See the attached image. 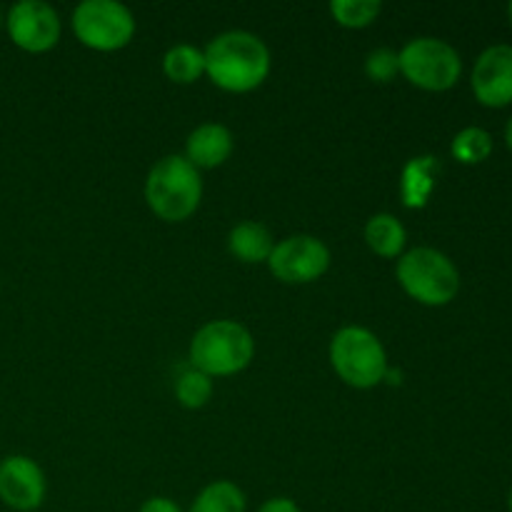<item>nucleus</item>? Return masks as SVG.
<instances>
[{
	"label": "nucleus",
	"mask_w": 512,
	"mask_h": 512,
	"mask_svg": "<svg viewBox=\"0 0 512 512\" xmlns=\"http://www.w3.org/2000/svg\"><path fill=\"white\" fill-rule=\"evenodd\" d=\"M205 75L225 93H250L268 80L273 58L260 35L250 30H225L203 48Z\"/></svg>",
	"instance_id": "f257e3e1"
},
{
	"label": "nucleus",
	"mask_w": 512,
	"mask_h": 512,
	"mask_svg": "<svg viewBox=\"0 0 512 512\" xmlns=\"http://www.w3.org/2000/svg\"><path fill=\"white\" fill-rule=\"evenodd\" d=\"M255 338L238 320H210L195 330L188 348L190 368L200 370L208 378H230L253 363Z\"/></svg>",
	"instance_id": "f03ea898"
},
{
	"label": "nucleus",
	"mask_w": 512,
	"mask_h": 512,
	"mask_svg": "<svg viewBox=\"0 0 512 512\" xmlns=\"http://www.w3.org/2000/svg\"><path fill=\"white\" fill-rule=\"evenodd\" d=\"M145 203L165 223H183L203 200V175L185 155H165L145 178Z\"/></svg>",
	"instance_id": "7ed1b4c3"
},
{
	"label": "nucleus",
	"mask_w": 512,
	"mask_h": 512,
	"mask_svg": "<svg viewBox=\"0 0 512 512\" xmlns=\"http://www.w3.org/2000/svg\"><path fill=\"white\" fill-rule=\"evenodd\" d=\"M330 365L348 388L373 390L388 378V350L373 330L345 325L330 338Z\"/></svg>",
	"instance_id": "20e7f679"
},
{
	"label": "nucleus",
	"mask_w": 512,
	"mask_h": 512,
	"mask_svg": "<svg viewBox=\"0 0 512 512\" xmlns=\"http://www.w3.org/2000/svg\"><path fill=\"white\" fill-rule=\"evenodd\" d=\"M395 278L408 298L428 308H443L460 293V273L443 250L420 248L405 250L395 265Z\"/></svg>",
	"instance_id": "39448f33"
},
{
	"label": "nucleus",
	"mask_w": 512,
	"mask_h": 512,
	"mask_svg": "<svg viewBox=\"0 0 512 512\" xmlns=\"http://www.w3.org/2000/svg\"><path fill=\"white\" fill-rule=\"evenodd\" d=\"M398 58L400 75L410 85L428 93H445L455 88L463 75V58L458 50L448 40L430 38V35L408 40L398 50Z\"/></svg>",
	"instance_id": "423d86ee"
},
{
	"label": "nucleus",
	"mask_w": 512,
	"mask_h": 512,
	"mask_svg": "<svg viewBox=\"0 0 512 512\" xmlns=\"http://www.w3.org/2000/svg\"><path fill=\"white\" fill-rule=\"evenodd\" d=\"M73 33L85 48L115 53L135 38V15L118 0H83L70 15Z\"/></svg>",
	"instance_id": "0eeeda50"
},
{
	"label": "nucleus",
	"mask_w": 512,
	"mask_h": 512,
	"mask_svg": "<svg viewBox=\"0 0 512 512\" xmlns=\"http://www.w3.org/2000/svg\"><path fill=\"white\" fill-rule=\"evenodd\" d=\"M330 260L333 255L323 240L308 233H298L278 240L265 265L280 283L308 285L328 273Z\"/></svg>",
	"instance_id": "6e6552de"
},
{
	"label": "nucleus",
	"mask_w": 512,
	"mask_h": 512,
	"mask_svg": "<svg viewBox=\"0 0 512 512\" xmlns=\"http://www.w3.org/2000/svg\"><path fill=\"white\" fill-rule=\"evenodd\" d=\"M3 23L15 48L35 55L53 50L63 33L58 10L45 0H20L10 5Z\"/></svg>",
	"instance_id": "1a4fd4ad"
},
{
	"label": "nucleus",
	"mask_w": 512,
	"mask_h": 512,
	"mask_svg": "<svg viewBox=\"0 0 512 512\" xmlns=\"http://www.w3.org/2000/svg\"><path fill=\"white\" fill-rule=\"evenodd\" d=\"M48 480L43 468L28 455L0 460V503L15 512H33L45 503Z\"/></svg>",
	"instance_id": "9d476101"
},
{
	"label": "nucleus",
	"mask_w": 512,
	"mask_h": 512,
	"mask_svg": "<svg viewBox=\"0 0 512 512\" xmlns=\"http://www.w3.org/2000/svg\"><path fill=\"white\" fill-rule=\"evenodd\" d=\"M473 95L485 108L512 103V45H490L478 55L470 75Z\"/></svg>",
	"instance_id": "9b49d317"
},
{
	"label": "nucleus",
	"mask_w": 512,
	"mask_h": 512,
	"mask_svg": "<svg viewBox=\"0 0 512 512\" xmlns=\"http://www.w3.org/2000/svg\"><path fill=\"white\" fill-rule=\"evenodd\" d=\"M235 138L228 125L203 123L185 140V160L198 170H215L230 160Z\"/></svg>",
	"instance_id": "f8f14e48"
},
{
	"label": "nucleus",
	"mask_w": 512,
	"mask_h": 512,
	"mask_svg": "<svg viewBox=\"0 0 512 512\" xmlns=\"http://www.w3.org/2000/svg\"><path fill=\"white\" fill-rule=\"evenodd\" d=\"M440 178V160L435 155H415L400 170V200L408 210H423L433 198Z\"/></svg>",
	"instance_id": "ddd939ff"
},
{
	"label": "nucleus",
	"mask_w": 512,
	"mask_h": 512,
	"mask_svg": "<svg viewBox=\"0 0 512 512\" xmlns=\"http://www.w3.org/2000/svg\"><path fill=\"white\" fill-rule=\"evenodd\" d=\"M275 248V238L268 225L258 220H243L228 233V253L245 265L268 263Z\"/></svg>",
	"instance_id": "4468645a"
},
{
	"label": "nucleus",
	"mask_w": 512,
	"mask_h": 512,
	"mask_svg": "<svg viewBox=\"0 0 512 512\" xmlns=\"http://www.w3.org/2000/svg\"><path fill=\"white\" fill-rule=\"evenodd\" d=\"M365 245L373 250L378 258L398 260L408 245V230L395 218L393 213H375L365 223Z\"/></svg>",
	"instance_id": "2eb2a0df"
},
{
	"label": "nucleus",
	"mask_w": 512,
	"mask_h": 512,
	"mask_svg": "<svg viewBox=\"0 0 512 512\" xmlns=\"http://www.w3.org/2000/svg\"><path fill=\"white\" fill-rule=\"evenodd\" d=\"M165 78L175 85H193L205 75V53L203 48L190 43H178L165 50L163 55Z\"/></svg>",
	"instance_id": "dca6fc26"
},
{
	"label": "nucleus",
	"mask_w": 512,
	"mask_h": 512,
	"mask_svg": "<svg viewBox=\"0 0 512 512\" xmlns=\"http://www.w3.org/2000/svg\"><path fill=\"white\" fill-rule=\"evenodd\" d=\"M188 512H248V498L233 480H213L195 495Z\"/></svg>",
	"instance_id": "f3484780"
},
{
	"label": "nucleus",
	"mask_w": 512,
	"mask_h": 512,
	"mask_svg": "<svg viewBox=\"0 0 512 512\" xmlns=\"http://www.w3.org/2000/svg\"><path fill=\"white\" fill-rule=\"evenodd\" d=\"M490 153H493V135L478 125L463 128L450 143V155L463 165L483 163L490 158Z\"/></svg>",
	"instance_id": "a211bd4d"
},
{
	"label": "nucleus",
	"mask_w": 512,
	"mask_h": 512,
	"mask_svg": "<svg viewBox=\"0 0 512 512\" xmlns=\"http://www.w3.org/2000/svg\"><path fill=\"white\" fill-rule=\"evenodd\" d=\"M215 393L213 378L195 368L180 370L178 380H175V400L183 405L185 410H200L210 403Z\"/></svg>",
	"instance_id": "6ab92c4d"
},
{
	"label": "nucleus",
	"mask_w": 512,
	"mask_h": 512,
	"mask_svg": "<svg viewBox=\"0 0 512 512\" xmlns=\"http://www.w3.org/2000/svg\"><path fill=\"white\" fill-rule=\"evenodd\" d=\"M328 8L335 23L348 30L368 28L383 13V3L380 0H333Z\"/></svg>",
	"instance_id": "aec40b11"
},
{
	"label": "nucleus",
	"mask_w": 512,
	"mask_h": 512,
	"mask_svg": "<svg viewBox=\"0 0 512 512\" xmlns=\"http://www.w3.org/2000/svg\"><path fill=\"white\" fill-rule=\"evenodd\" d=\"M365 75H368L373 83H390L395 80V75H400V58L398 50L393 48H375L365 55Z\"/></svg>",
	"instance_id": "412c9836"
},
{
	"label": "nucleus",
	"mask_w": 512,
	"mask_h": 512,
	"mask_svg": "<svg viewBox=\"0 0 512 512\" xmlns=\"http://www.w3.org/2000/svg\"><path fill=\"white\" fill-rule=\"evenodd\" d=\"M138 512H183V508L175 500L165 498V495H153V498L140 505Z\"/></svg>",
	"instance_id": "4be33fe9"
},
{
	"label": "nucleus",
	"mask_w": 512,
	"mask_h": 512,
	"mask_svg": "<svg viewBox=\"0 0 512 512\" xmlns=\"http://www.w3.org/2000/svg\"><path fill=\"white\" fill-rule=\"evenodd\" d=\"M258 512H303V510L298 508V503H295V500L283 498V495H280V498L265 500V503L258 508Z\"/></svg>",
	"instance_id": "5701e85b"
},
{
	"label": "nucleus",
	"mask_w": 512,
	"mask_h": 512,
	"mask_svg": "<svg viewBox=\"0 0 512 512\" xmlns=\"http://www.w3.org/2000/svg\"><path fill=\"white\" fill-rule=\"evenodd\" d=\"M505 143H508V148L512 150V118L508 120V125H505Z\"/></svg>",
	"instance_id": "b1692460"
},
{
	"label": "nucleus",
	"mask_w": 512,
	"mask_h": 512,
	"mask_svg": "<svg viewBox=\"0 0 512 512\" xmlns=\"http://www.w3.org/2000/svg\"><path fill=\"white\" fill-rule=\"evenodd\" d=\"M508 508H510V512H512V490H510V498H508Z\"/></svg>",
	"instance_id": "393cba45"
},
{
	"label": "nucleus",
	"mask_w": 512,
	"mask_h": 512,
	"mask_svg": "<svg viewBox=\"0 0 512 512\" xmlns=\"http://www.w3.org/2000/svg\"><path fill=\"white\" fill-rule=\"evenodd\" d=\"M508 15H510V23H512V3L508 5Z\"/></svg>",
	"instance_id": "a878e982"
},
{
	"label": "nucleus",
	"mask_w": 512,
	"mask_h": 512,
	"mask_svg": "<svg viewBox=\"0 0 512 512\" xmlns=\"http://www.w3.org/2000/svg\"><path fill=\"white\" fill-rule=\"evenodd\" d=\"M0 25H3V15H0Z\"/></svg>",
	"instance_id": "bb28decb"
}]
</instances>
